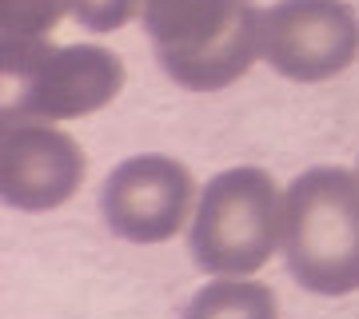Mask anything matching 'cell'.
<instances>
[{"label": "cell", "mask_w": 359, "mask_h": 319, "mask_svg": "<svg viewBox=\"0 0 359 319\" xmlns=\"http://www.w3.org/2000/svg\"><path fill=\"white\" fill-rule=\"evenodd\" d=\"M156 64L176 88L212 96L264 60V13L256 0H140Z\"/></svg>", "instance_id": "6da1fadb"}, {"label": "cell", "mask_w": 359, "mask_h": 319, "mask_svg": "<svg viewBox=\"0 0 359 319\" xmlns=\"http://www.w3.org/2000/svg\"><path fill=\"white\" fill-rule=\"evenodd\" d=\"M280 259L308 295L359 292V172L320 164L283 188Z\"/></svg>", "instance_id": "7a4b0ae2"}, {"label": "cell", "mask_w": 359, "mask_h": 319, "mask_svg": "<svg viewBox=\"0 0 359 319\" xmlns=\"http://www.w3.org/2000/svg\"><path fill=\"white\" fill-rule=\"evenodd\" d=\"M188 259L204 276H259L280 255L283 188L256 164L224 168L200 188Z\"/></svg>", "instance_id": "3957f363"}, {"label": "cell", "mask_w": 359, "mask_h": 319, "mask_svg": "<svg viewBox=\"0 0 359 319\" xmlns=\"http://www.w3.org/2000/svg\"><path fill=\"white\" fill-rule=\"evenodd\" d=\"M4 76H8L4 116L68 124L108 108L124 92L128 68L120 52L96 40L48 44V36H4Z\"/></svg>", "instance_id": "277c9868"}, {"label": "cell", "mask_w": 359, "mask_h": 319, "mask_svg": "<svg viewBox=\"0 0 359 319\" xmlns=\"http://www.w3.org/2000/svg\"><path fill=\"white\" fill-rule=\"evenodd\" d=\"M200 200L192 168L168 152H136L100 184V219L116 240L152 247L188 231Z\"/></svg>", "instance_id": "5b68a950"}, {"label": "cell", "mask_w": 359, "mask_h": 319, "mask_svg": "<svg viewBox=\"0 0 359 319\" xmlns=\"http://www.w3.org/2000/svg\"><path fill=\"white\" fill-rule=\"evenodd\" d=\"M359 60V13L347 0H276L264 8V64L292 84H327Z\"/></svg>", "instance_id": "8992f818"}, {"label": "cell", "mask_w": 359, "mask_h": 319, "mask_svg": "<svg viewBox=\"0 0 359 319\" xmlns=\"http://www.w3.org/2000/svg\"><path fill=\"white\" fill-rule=\"evenodd\" d=\"M88 156L68 128L32 116H4L0 196L16 212H56L80 191Z\"/></svg>", "instance_id": "52a82bcc"}, {"label": "cell", "mask_w": 359, "mask_h": 319, "mask_svg": "<svg viewBox=\"0 0 359 319\" xmlns=\"http://www.w3.org/2000/svg\"><path fill=\"white\" fill-rule=\"evenodd\" d=\"M180 319H280V299L256 276H208Z\"/></svg>", "instance_id": "ba28073f"}, {"label": "cell", "mask_w": 359, "mask_h": 319, "mask_svg": "<svg viewBox=\"0 0 359 319\" xmlns=\"http://www.w3.org/2000/svg\"><path fill=\"white\" fill-rule=\"evenodd\" d=\"M68 16L65 0H0V28L4 36L44 40Z\"/></svg>", "instance_id": "9c48e42d"}, {"label": "cell", "mask_w": 359, "mask_h": 319, "mask_svg": "<svg viewBox=\"0 0 359 319\" xmlns=\"http://www.w3.org/2000/svg\"><path fill=\"white\" fill-rule=\"evenodd\" d=\"M68 16L76 20L84 32H120L140 16V0H65Z\"/></svg>", "instance_id": "30bf717a"}, {"label": "cell", "mask_w": 359, "mask_h": 319, "mask_svg": "<svg viewBox=\"0 0 359 319\" xmlns=\"http://www.w3.org/2000/svg\"><path fill=\"white\" fill-rule=\"evenodd\" d=\"M355 172H359V164H355Z\"/></svg>", "instance_id": "8fae6325"}]
</instances>
